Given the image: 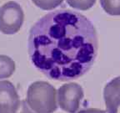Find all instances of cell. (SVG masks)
<instances>
[{"label": "cell", "mask_w": 120, "mask_h": 113, "mask_svg": "<svg viewBox=\"0 0 120 113\" xmlns=\"http://www.w3.org/2000/svg\"><path fill=\"white\" fill-rule=\"evenodd\" d=\"M28 46L36 69L49 79L68 81L90 70L98 55V41L88 18L61 9L47 13L33 25Z\"/></svg>", "instance_id": "6da1fadb"}, {"label": "cell", "mask_w": 120, "mask_h": 113, "mask_svg": "<svg viewBox=\"0 0 120 113\" xmlns=\"http://www.w3.org/2000/svg\"><path fill=\"white\" fill-rule=\"evenodd\" d=\"M26 103L36 113H53L58 109L56 89L47 81H35L28 88Z\"/></svg>", "instance_id": "7a4b0ae2"}, {"label": "cell", "mask_w": 120, "mask_h": 113, "mask_svg": "<svg viewBox=\"0 0 120 113\" xmlns=\"http://www.w3.org/2000/svg\"><path fill=\"white\" fill-rule=\"evenodd\" d=\"M24 21V12L19 4L8 1L0 7V32L11 35L18 33Z\"/></svg>", "instance_id": "3957f363"}, {"label": "cell", "mask_w": 120, "mask_h": 113, "mask_svg": "<svg viewBox=\"0 0 120 113\" xmlns=\"http://www.w3.org/2000/svg\"><path fill=\"white\" fill-rule=\"evenodd\" d=\"M84 96L82 86L78 83L64 84L57 91L58 105L63 111L68 113H75L80 105Z\"/></svg>", "instance_id": "277c9868"}, {"label": "cell", "mask_w": 120, "mask_h": 113, "mask_svg": "<svg viewBox=\"0 0 120 113\" xmlns=\"http://www.w3.org/2000/svg\"><path fill=\"white\" fill-rule=\"evenodd\" d=\"M21 101L12 82L0 81V113H17Z\"/></svg>", "instance_id": "5b68a950"}, {"label": "cell", "mask_w": 120, "mask_h": 113, "mask_svg": "<svg viewBox=\"0 0 120 113\" xmlns=\"http://www.w3.org/2000/svg\"><path fill=\"white\" fill-rule=\"evenodd\" d=\"M107 113H118L120 106V75L110 81L103 89Z\"/></svg>", "instance_id": "8992f818"}, {"label": "cell", "mask_w": 120, "mask_h": 113, "mask_svg": "<svg viewBox=\"0 0 120 113\" xmlns=\"http://www.w3.org/2000/svg\"><path fill=\"white\" fill-rule=\"evenodd\" d=\"M15 71V62L9 56L0 55V80L10 77Z\"/></svg>", "instance_id": "52a82bcc"}, {"label": "cell", "mask_w": 120, "mask_h": 113, "mask_svg": "<svg viewBox=\"0 0 120 113\" xmlns=\"http://www.w3.org/2000/svg\"><path fill=\"white\" fill-rule=\"evenodd\" d=\"M100 5L105 13L111 16L120 15V0H99Z\"/></svg>", "instance_id": "ba28073f"}, {"label": "cell", "mask_w": 120, "mask_h": 113, "mask_svg": "<svg viewBox=\"0 0 120 113\" xmlns=\"http://www.w3.org/2000/svg\"><path fill=\"white\" fill-rule=\"evenodd\" d=\"M32 2L40 9L50 11L61 5L64 0H32Z\"/></svg>", "instance_id": "9c48e42d"}, {"label": "cell", "mask_w": 120, "mask_h": 113, "mask_svg": "<svg viewBox=\"0 0 120 113\" xmlns=\"http://www.w3.org/2000/svg\"><path fill=\"white\" fill-rule=\"evenodd\" d=\"M68 6L74 9L86 11L90 9L96 4V0H66Z\"/></svg>", "instance_id": "30bf717a"}, {"label": "cell", "mask_w": 120, "mask_h": 113, "mask_svg": "<svg viewBox=\"0 0 120 113\" xmlns=\"http://www.w3.org/2000/svg\"><path fill=\"white\" fill-rule=\"evenodd\" d=\"M21 104H22V105H21V111L18 113H36L28 107V105L26 103V101H21Z\"/></svg>", "instance_id": "8fae6325"}, {"label": "cell", "mask_w": 120, "mask_h": 113, "mask_svg": "<svg viewBox=\"0 0 120 113\" xmlns=\"http://www.w3.org/2000/svg\"><path fill=\"white\" fill-rule=\"evenodd\" d=\"M77 113H106V111L98 108H88V109L81 110Z\"/></svg>", "instance_id": "7c38bea8"}]
</instances>
